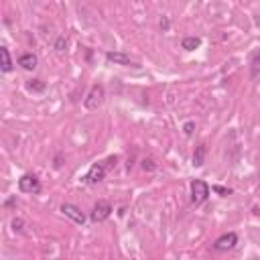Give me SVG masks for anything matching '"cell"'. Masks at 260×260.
<instances>
[{
    "instance_id": "obj_1",
    "label": "cell",
    "mask_w": 260,
    "mask_h": 260,
    "mask_svg": "<svg viewBox=\"0 0 260 260\" xmlns=\"http://www.w3.org/2000/svg\"><path fill=\"white\" fill-rule=\"evenodd\" d=\"M104 96H106L104 86H102V84H94L92 87H89L86 100H84L86 110H98L102 106V102H104Z\"/></svg>"
},
{
    "instance_id": "obj_2",
    "label": "cell",
    "mask_w": 260,
    "mask_h": 260,
    "mask_svg": "<svg viewBox=\"0 0 260 260\" xmlns=\"http://www.w3.org/2000/svg\"><path fill=\"white\" fill-rule=\"evenodd\" d=\"M208 197H209V185L206 181H201V179L191 181V203H193V206H201Z\"/></svg>"
},
{
    "instance_id": "obj_3",
    "label": "cell",
    "mask_w": 260,
    "mask_h": 260,
    "mask_svg": "<svg viewBox=\"0 0 260 260\" xmlns=\"http://www.w3.org/2000/svg\"><path fill=\"white\" fill-rule=\"evenodd\" d=\"M110 216H112V206H110L108 201H104V199H100L96 206H94L92 213H89V218H92V222H96V224L106 222Z\"/></svg>"
},
{
    "instance_id": "obj_4",
    "label": "cell",
    "mask_w": 260,
    "mask_h": 260,
    "mask_svg": "<svg viewBox=\"0 0 260 260\" xmlns=\"http://www.w3.org/2000/svg\"><path fill=\"white\" fill-rule=\"evenodd\" d=\"M18 189L22 191V193H39L41 191V181L35 175L27 173V175H22L18 179Z\"/></svg>"
},
{
    "instance_id": "obj_5",
    "label": "cell",
    "mask_w": 260,
    "mask_h": 260,
    "mask_svg": "<svg viewBox=\"0 0 260 260\" xmlns=\"http://www.w3.org/2000/svg\"><path fill=\"white\" fill-rule=\"evenodd\" d=\"M104 175H106V165L104 163H96V165L89 167V171L84 177V181L89 183V185H94V183H100V181L104 179Z\"/></svg>"
},
{
    "instance_id": "obj_6",
    "label": "cell",
    "mask_w": 260,
    "mask_h": 260,
    "mask_svg": "<svg viewBox=\"0 0 260 260\" xmlns=\"http://www.w3.org/2000/svg\"><path fill=\"white\" fill-rule=\"evenodd\" d=\"M236 244H238V236H236L234 232H228V234L220 236V238L216 240V244H213V248L220 250V252H224V250H232Z\"/></svg>"
},
{
    "instance_id": "obj_7",
    "label": "cell",
    "mask_w": 260,
    "mask_h": 260,
    "mask_svg": "<svg viewBox=\"0 0 260 260\" xmlns=\"http://www.w3.org/2000/svg\"><path fill=\"white\" fill-rule=\"evenodd\" d=\"M61 211H63L69 220H73L75 224H84V222H86L84 211L77 208V206H73V203H63V206H61Z\"/></svg>"
},
{
    "instance_id": "obj_8",
    "label": "cell",
    "mask_w": 260,
    "mask_h": 260,
    "mask_svg": "<svg viewBox=\"0 0 260 260\" xmlns=\"http://www.w3.org/2000/svg\"><path fill=\"white\" fill-rule=\"evenodd\" d=\"M106 59L112 61V63H116V65H132L130 55L122 53V51H108L106 53Z\"/></svg>"
},
{
    "instance_id": "obj_9",
    "label": "cell",
    "mask_w": 260,
    "mask_h": 260,
    "mask_svg": "<svg viewBox=\"0 0 260 260\" xmlns=\"http://www.w3.org/2000/svg\"><path fill=\"white\" fill-rule=\"evenodd\" d=\"M18 65L22 67V69H27V71L35 69V67H37V55H33V53L20 55V57H18Z\"/></svg>"
},
{
    "instance_id": "obj_10",
    "label": "cell",
    "mask_w": 260,
    "mask_h": 260,
    "mask_svg": "<svg viewBox=\"0 0 260 260\" xmlns=\"http://www.w3.org/2000/svg\"><path fill=\"white\" fill-rule=\"evenodd\" d=\"M0 59H2V71L8 73L13 69V59H10V53L6 47H0Z\"/></svg>"
},
{
    "instance_id": "obj_11",
    "label": "cell",
    "mask_w": 260,
    "mask_h": 260,
    "mask_svg": "<svg viewBox=\"0 0 260 260\" xmlns=\"http://www.w3.org/2000/svg\"><path fill=\"white\" fill-rule=\"evenodd\" d=\"M206 153H208L206 144H199L197 149H195V153H193V165L195 167H201L203 163H206Z\"/></svg>"
},
{
    "instance_id": "obj_12",
    "label": "cell",
    "mask_w": 260,
    "mask_h": 260,
    "mask_svg": "<svg viewBox=\"0 0 260 260\" xmlns=\"http://www.w3.org/2000/svg\"><path fill=\"white\" fill-rule=\"evenodd\" d=\"M181 45H183L185 51H193V49H197L199 45H201V39L199 37H185Z\"/></svg>"
},
{
    "instance_id": "obj_13",
    "label": "cell",
    "mask_w": 260,
    "mask_h": 260,
    "mask_svg": "<svg viewBox=\"0 0 260 260\" xmlns=\"http://www.w3.org/2000/svg\"><path fill=\"white\" fill-rule=\"evenodd\" d=\"M250 65H252V75L256 77V75L260 73V51L252 53V61H250Z\"/></svg>"
},
{
    "instance_id": "obj_14",
    "label": "cell",
    "mask_w": 260,
    "mask_h": 260,
    "mask_svg": "<svg viewBox=\"0 0 260 260\" xmlns=\"http://www.w3.org/2000/svg\"><path fill=\"white\" fill-rule=\"evenodd\" d=\"M27 87L31 89V92H45V87H47V86H45L41 80H31L27 84Z\"/></svg>"
},
{
    "instance_id": "obj_15",
    "label": "cell",
    "mask_w": 260,
    "mask_h": 260,
    "mask_svg": "<svg viewBox=\"0 0 260 260\" xmlns=\"http://www.w3.org/2000/svg\"><path fill=\"white\" fill-rule=\"evenodd\" d=\"M193 128H195V124H193V122H187L185 126H183V130H185L187 137H189V134H193Z\"/></svg>"
},
{
    "instance_id": "obj_16",
    "label": "cell",
    "mask_w": 260,
    "mask_h": 260,
    "mask_svg": "<svg viewBox=\"0 0 260 260\" xmlns=\"http://www.w3.org/2000/svg\"><path fill=\"white\" fill-rule=\"evenodd\" d=\"M213 191H216V193H220V195H228L230 193V191L228 189H224V187H220V185H216V187H211Z\"/></svg>"
},
{
    "instance_id": "obj_17",
    "label": "cell",
    "mask_w": 260,
    "mask_h": 260,
    "mask_svg": "<svg viewBox=\"0 0 260 260\" xmlns=\"http://www.w3.org/2000/svg\"><path fill=\"white\" fill-rule=\"evenodd\" d=\"M55 49H57V51H63V49H65V39H63V37L57 39V43H55Z\"/></svg>"
},
{
    "instance_id": "obj_18",
    "label": "cell",
    "mask_w": 260,
    "mask_h": 260,
    "mask_svg": "<svg viewBox=\"0 0 260 260\" xmlns=\"http://www.w3.org/2000/svg\"><path fill=\"white\" fill-rule=\"evenodd\" d=\"M13 228L20 232V230H22V220H15V222H13Z\"/></svg>"
}]
</instances>
